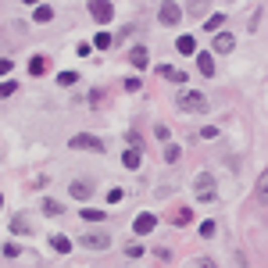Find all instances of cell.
Returning <instances> with one entry per match:
<instances>
[{"mask_svg":"<svg viewBox=\"0 0 268 268\" xmlns=\"http://www.w3.org/2000/svg\"><path fill=\"white\" fill-rule=\"evenodd\" d=\"M175 104H179V111H189V114H208V97L197 90H179Z\"/></svg>","mask_w":268,"mask_h":268,"instance_id":"obj_1","label":"cell"},{"mask_svg":"<svg viewBox=\"0 0 268 268\" xmlns=\"http://www.w3.org/2000/svg\"><path fill=\"white\" fill-rule=\"evenodd\" d=\"M68 147H72V150H93V154H104L107 143H104L100 136H93V132H75V136L68 140Z\"/></svg>","mask_w":268,"mask_h":268,"instance_id":"obj_2","label":"cell"},{"mask_svg":"<svg viewBox=\"0 0 268 268\" xmlns=\"http://www.w3.org/2000/svg\"><path fill=\"white\" fill-rule=\"evenodd\" d=\"M79 247L107 250V247H111V233H107V229H90V233H83V236H79Z\"/></svg>","mask_w":268,"mask_h":268,"instance_id":"obj_3","label":"cell"},{"mask_svg":"<svg viewBox=\"0 0 268 268\" xmlns=\"http://www.w3.org/2000/svg\"><path fill=\"white\" fill-rule=\"evenodd\" d=\"M90 15L97 22H111L114 18V4H111V0H90Z\"/></svg>","mask_w":268,"mask_h":268,"instance_id":"obj_4","label":"cell"},{"mask_svg":"<svg viewBox=\"0 0 268 268\" xmlns=\"http://www.w3.org/2000/svg\"><path fill=\"white\" fill-rule=\"evenodd\" d=\"M179 18H182L179 4H172V0H161V22H165V25H179Z\"/></svg>","mask_w":268,"mask_h":268,"instance_id":"obj_5","label":"cell"},{"mask_svg":"<svg viewBox=\"0 0 268 268\" xmlns=\"http://www.w3.org/2000/svg\"><path fill=\"white\" fill-rule=\"evenodd\" d=\"M68 193H72L75 200H90V193H93V182L79 179V182H72V186H68Z\"/></svg>","mask_w":268,"mask_h":268,"instance_id":"obj_6","label":"cell"},{"mask_svg":"<svg viewBox=\"0 0 268 268\" xmlns=\"http://www.w3.org/2000/svg\"><path fill=\"white\" fill-rule=\"evenodd\" d=\"M154 225H158V218L150 215V211H143V215L136 218V225H132V229H136L140 236H147V233H154Z\"/></svg>","mask_w":268,"mask_h":268,"instance_id":"obj_7","label":"cell"},{"mask_svg":"<svg viewBox=\"0 0 268 268\" xmlns=\"http://www.w3.org/2000/svg\"><path fill=\"white\" fill-rule=\"evenodd\" d=\"M233 47H236V40L229 32H215V54H229Z\"/></svg>","mask_w":268,"mask_h":268,"instance_id":"obj_8","label":"cell"},{"mask_svg":"<svg viewBox=\"0 0 268 268\" xmlns=\"http://www.w3.org/2000/svg\"><path fill=\"white\" fill-rule=\"evenodd\" d=\"M140 161H143V158H140V147H129L125 154H122V165H125L129 172H136V168H140Z\"/></svg>","mask_w":268,"mask_h":268,"instance_id":"obj_9","label":"cell"},{"mask_svg":"<svg viewBox=\"0 0 268 268\" xmlns=\"http://www.w3.org/2000/svg\"><path fill=\"white\" fill-rule=\"evenodd\" d=\"M197 68H200V75H215V54H197Z\"/></svg>","mask_w":268,"mask_h":268,"instance_id":"obj_10","label":"cell"},{"mask_svg":"<svg viewBox=\"0 0 268 268\" xmlns=\"http://www.w3.org/2000/svg\"><path fill=\"white\" fill-rule=\"evenodd\" d=\"M175 50H179V54H197V40H193V36H179Z\"/></svg>","mask_w":268,"mask_h":268,"instance_id":"obj_11","label":"cell"},{"mask_svg":"<svg viewBox=\"0 0 268 268\" xmlns=\"http://www.w3.org/2000/svg\"><path fill=\"white\" fill-rule=\"evenodd\" d=\"M129 61H132L136 68H147V64H150V54H147L143 47H132V50H129Z\"/></svg>","mask_w":268,"mask_h":268,"instance_id":"obj_12","label":"cell"},{"mask_svg":"<svg viewBox=\"0 0 268 268\" xmlns=\"http://www.w3.org/2000/svg\"><path fill=\"white\" fill-rule=\"evenodd\" d=\"M11 233H15V236H25V233H32L25 215H15V218H11Z\"/></svg>","mask_w":268,"mask_h":268,"instance_id":"obj_13","label":"cell"},{"mask_svg":"<svg viewBox=\"0 0 268 268\" xmlns=\"http://www.w3.org/2000/svg\"><path fill=\"white\" fill-rule=\"evenodd\" d=\"M47 72V57L43 54H36L32 61H29V75H43Z\"/></svg>","mask_w":268,"mask_h":268,"instance_id":"obj_14","label":"cell"},{"mask_svg":"<svg viewBox=\"0 0 268 268\" xmlns=\"http://www.w3.org/2000/svg\"><path fill=\"white\" fill-rule=\"evenodd\" d=\"M158 75H165V79H172V83H186V75H182L179 68H168V64H161Z\"/></svg>","mask_w":268,"mask_h":268,"instance_id":"obj_15","label":"cell"},{"mask_svg":"<svg viewBox=\"0 0 268 268\" xmlns=\"http://www.w3.org/2000/svg\"><path fill=\"white\" fill-rule=\"evenodd\" d=\"M32 18H36V22H50V18H54V8H47V4H36Z\"/></svg>","mask_w":268,"mask_h":268,"instance_id":"obj_16","label":"cell"},{"mask_svg":"<svg viewBox=\"0 0 268 268\" xmlns=\"http://www.w3.org/2000/svg\"><path fill=\"white\" fill-rule=\"evenodd\" d=\"M197 189H215V175L211 172H200L197 175Z\"/></svg>","mask_w":268,"mask_h":268,"instance_id":"obj_17","label":"cell"},{"mask_svg":"<svg viewBox=\"0 0 268 268\" xmlns=\"http://www.w3.org/2000/svg\"><path fill=\"white\" fill-rule=\"evenodd\" d=\"M79 215H83V222H104V211H97V208H83Z\"/></svg>","mask_w":268,"mask_h":268,"instance_id":"obj_18","label":"cell"},{"mask_svg":"<svg viewBox=\"0 0 268 268\" xmlns=\"http://www.w3.org/2000/svg\"><path fill=\"white\" fill-rule=\"evenodd\" d=\"M50 243H54V250H57V254H68V250H72V240H68V236H54Z\"/></svg>","mask_w":268,"mask_h":268,"instance_id":"obj_19","label":"cell"},{"mask_svg":"<svg viewBox=\"0 0 268 268\" xmlns=\"http://www.w3.org/2000/svg\"><path fill=\"white\" fill-rule=\"evenodd\" d=\"M197 200H200V204H215L218 193H215V189H197Z\"/></svg>","mask_w":268,"mask_h":268,"instance_id":"obj_20","label":"cell"},{"mask_svg":"<svg viewBox=\"0 0 268 268\" xmlns=\"http://www.w3.org/2000/svg\"><path fill=\"white\" fill-rule=\"evenodd\" d=\"M222 25H225V15H211L208 18V32H218Z\"/></svg>","mask_w":268,"mask_h":268,"instance_id":"obj_21","label":"cell"},{"mask_svg":"<svg viewBox=\"0 0 268 268\" xmlns=\"http://www.w3.org/2000/svg\"><path fill=\"white\" fill-rule=\"evenodd\" d=\"M93 47L107 50V47H111V36H107V32H97V36H93Z\"/></svg>","mask_w":268,"mask_h":268,"instance_id":"obj_22","label":"cell"},{"mask_svg":"<svg viewBox=\"0 0 268 268\" xmlns=\"http://www.w3.org/2000/svg\"><path fill=\"white\" fill-rule=\"evenodd\" d=\"M165 161H168V165H172V161H179V147H175V143H168V147H165Z\"/></svg>","mask_w":268,"mask_h":268,"instance_id":"obj_23","label":"cell"},{"mask_svg":"<svg viewBox=\"0 0 268 268\" xmlns=\"http://www.w3.org/2000/svg\"><path fill=\"white\" fill-rule=\"evenodd\" d=\"M43 211H47V215H61V211H64V208H61V204H57V200H43Z\"/></svg>","mask_w":268,"mask_h":268,"instance_id":"obj_24","label":"cell"},{"mask_svg":"<svg viewBox=\"0 0 268 268\" xmlns=\"http://www.w3.org/2000/svg\"><path fill=\"white\" fill-rule=\"evenodd\" d=\"M18 90V83H0V100H4V97H11Z\"/></svg>","mask_w":268,"mask_h":268,"instance_id":"obj_25","label":"cell"},{"mask_svg":"<svg viewBox=\"0 0 268 268\" xmlns=\"http://www.w3.org/2000/svg\"><path fill=\"white\" fill-rule=\"evenodd\" d=\"M57 83H61V86H72V83H75V72H61Z\"/></svg>","mask_w":268,"mask_h":268,"instance_id":"obj_26","label":"cell"},{"mask_svg":"<svg viewBox=\"0 0 268 268\" xmlns=\"http://www.w3.org/2000/svg\"><path fill=\"white\" fill-rule=\"evenodd\" d=\"M107 200H111V204H122V200H125V193H122V189H111Z\"/></svg>","mask_w":268,"mask_h":268,"instance_id":"obj_27","label":"cell"},{"mask_svg":"<svg viewBox=\"0 0 268 268\" xmlns=\"http://www.w3.org/2000/svg\"><path fill=\"white\" fill-rule=\"evenodd\" d=\"M140 254H143L140 243H129V247H125V257H140Z\"/></svg>","mask_w":268,"mask_h":268,"instance_id":"obj_28","label":"cell"},{"mask_svg":"<svg viewBox=\"0 0 268 268\" xmlns=\"http://www.w3.org/2000/svg\"><path fill=\"white\" fill-rule=\"evenodd\" d=\"M215 229H218L215 222H204V225H200V236H215Z\"/></svg>","mask_w":268,"mask_h":268,"instance_id":"obj_29","label":"cell"},{"mask_svg":"<svg viewBox=\"0 0 268 268\" xmlns=\"http://www.w3.org/2000/svg\"><path fill=\"white\" fill-rule=\"evenodd\" d=\"M140 86H143V83H140V79H136V75H132V79H125V90H129V93H136V90H140Z\"/></svg>","mask_w":268,"mask_h":268,"instance_id":"obj_30","label":"cell"},{"mask_svg":"<svg viewBox=\"0 0 268 268\" xmlns=\"http://www.w3.org/2000/svg\"><path fill=\"white\" fill-rule=\"evenodd\" d=\"M200 136H204V140H215V136H218V129H215V125H204V129H200Z\"/></svg>","mask_w":268,"mask_h":268,"instance_id":"obj_31","label":"cell"},{"mask_svg":"<svg viewBox=\"0 0 268 268\" xmlns=\"http://www.w3.org/2000/svg\"><path fill=\"white\" fill-rule=\"evenodd\" d=\"M4 257H22V250H18L15 243H8V247H4Z\"/></svg>","mask_w":268,"mask_h":268,"instance_id":"obj_32","label":"cell"},{"mask_svg":"<svg viewBox=\"0 0 268 268\" xmlns=\"http://www.w3.org/2000/svg\"><path fill=\"white\" fill-rule=\"evenodd\" d=\"M100 100H104V93H100V90H93V93H90V104H93V107H100Z\"/></svg>","mask_w":268,"mask_h":268,"instance_id":"obj_33","label":"cell"},{"mask_svg":"<svg viewBox=\"0 0 268 268\" xmlns=\"http://www.w3.org/2000/svg\"><path fill=\"white\" fill-rule=\"evenodd\" d=\"M11 72V57H0V75H8Z\"/></svg>","mask_w":268,"mask_h":268,"instance_id":"obj_34","label":"cell"},{"mask_svg":"<svg viewBox=\"0 0 268 268\" xmlns=\"http://www.w3.org/2000/svg\"><path fill=\"white\" fill-rule=\"evenodd\" d=\"M200 268H218V264H215L211 257H204V261H200Z\"/></svg>","mask_w":268,"mask_h":268,"instance_id":"obj_35","label":"cell"},{"mask_svg":"<svg viewBox=\"0 0 268 268\" xmlns=\"http://www.w3.org/2000/svg\"><path fill=\"white\" fill-rule=\"evenodd\" d=\"M22 4H29V8H36V4H40V0H22Z\"/></svg>","mask_w":268,"mask_h":268,"instance_id":"obj_36","label":"cell"}]
</instances>
